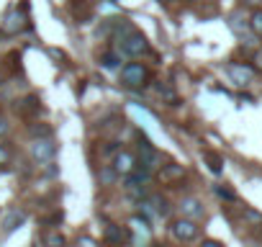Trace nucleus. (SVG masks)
Listing matches in <instances>:
<instances>
[{
    "label": "nucleus",
    "instance_id": "obj_2",
    "mask_svg": "<svg viewBox=\"0 0 262 247\" xmlns=\"http://www.w3.org/2000/svg\"><path fill=\"white\" fill-rule=\"evenodd\" d=\"M29 29H31V21H29V3H26V0H21L16 8L8 11L0 34H6V36H18L21 31H29Z\"/></svg>",
    "mask_w": 262,
    "mask_h": 247
},
{
    "label": "nucleus",
    "instance_id": "obj_34",
    "mask_svg": "<svg viewBox=\"0 0 262 247\" xmlns=\"http://www.w3.org/2000/svg\"><path fill=\"white\" fill-rule=\"evenodd\" d=\"M34 247H44V242H41V244H34Z\"/></svg>",
    "mask_w": 262,
    "mask_h": 247
},
{
    "label": "nucleus",
    "instance_id": "obj_4",
    "mask_svg": "<svg viewBox=\"0 0 262 247\" xmlns=\"http://www.w3.org/2000/svg\"><path fill=\"white\" fill-rule=\"evenodd\" d=\"M57 155V145L52 142V137H41V139H34L31 145V160L39 162V165H49Z\"/></svg>",
    "mask_w": 262,
    "mask_h": 247
},
{
    "label": "nucleus",
    "instance_id": "obj_24",
    "mask_svg": "<svg viewBox=\"0 0 262 247\" xmlns=\"http://www.w3.org/2000/svg\"><path fill=\"white\" fill-rule=\"evenodd\" d=\"M11 157H13V152H11L6 145H0V165H8V162H11Z\"/></svg>",
    "mask_w": 262,
    "mask_h": 247
},
{
    "label": "nucleus",
    "instance_id": "obj_30",
    "mask_svg": "<svg viewBox=\"0 0 262 247\" xmlns=\"http://www.w3.org/2000/svg\"><path fill=\"white\" fill-rule=\"evenodd\" d=\"M252 62H254V67H257V70H262V47L254 52V59H252Z\"/></svg>",
    "mask_w": 262,
    "mask_h": 247
},
{
    "label": "nucleus",
    "instance_id": "obj_10",
    "mask_svg": "<svg viewBox=\"0 0 262 247\" xmlns=\"http://www.w3.org/2000/svg\"><path fill=\"white\" fill-rule=\"evenodd\" d=\"M26 224V211L24 209H8V214H6V219H3V232L6 234H11V232H16V229H21Z\"/></svg>",
    "mask_w": 262,
    "mask_h": 247
},
{
    "label": "nucleus",
    "instance_id": "obj_36",
    "mask_svg": "<svg viewBox=\"0 0 262 247\" xmlns=\"http://www.w3.org/2000/svg\"><path fill=\"white\" fill-rule=\"evenodd\" d=\"M190 3H193V0H190Z\"/></svg>",
    "mask_w": 262,
    "mask_h": 247
},
{
    "label": "nucleus",
    "instance_id": "obj_9",
    "mask_svg": "<svg viewBox=\"0 0 262 247\" xmlns=\"http://www.w3.org/2000/svg\"><path fill=\"white\" fill-rule=\"evenodd\" d=\"M103 239H105L108 244H113V247H118V244H126V242L131 239V232H128V227H118V224H108V227H105V232H103Z\"/></svg>",
    "mask_w": 262,
    "mask_h": 247
},
{
    "label": "nucleus",
    "instance_id": "obj_27",
    "mask_svg": "<svg viewBox=\"0 0 262 247\" xmlns=\"http://www.w3.org/2000/svg\"><path fill=\"white\" fill-rule=\"evenodd\" d=\"M244 216H247L249 221H254V224H259V221H262V214H257V211H252V209H247V211H244Z\"/></svg>",
    "mask_w": 262,
    "mask_h": 247
},
{
    "label": "nucleus",
    "instance_id": "obj_11",
    "mask_svg": "<svg viewBox=\"0 0 262 247\" xmlns=\"http://www.w3.org/2000/svg\"><path fill=\"white\" fill-rule=\"evenodd\" d=\"M18 113H21L24 118H36V116L41 113V100H39V95H26V98L21 100V106H18Z\"/></svg>",
    "mask_w": 262,
    "mask_h": 247
},
{
    "label": "nucleus",
    "instance_id": "obj_17",
    "mask_svg": "<svg viewBox=\"0 0 262 247\" xmlns=\"http://www.w3.org/2000/svg\"><path fill=\"white\" fill-rule=\"evenodd\" d=\"M157 93H160V98H162V100H167V106H178V103H180L178 93H175L167 83H157Z\"/></svg>",
    "mask_w": 262,
    "mask_h": 247
},
{
    "label": "nucleus",
    "instance_id": "obj_33",
    "mask_svg": "<svg viewBox=\"0 0 262 247\" xmlns=\"http://www.w3.org/2000/svg\"><path fill=\"white\" fill-rule=\"evenodd\" d=\"M160 3H165V6H170V3H172V0H160Z\"/></svg>",
    "mask_w": 262,
    "mask_h": 247
},
{
    "label": "nucleus",
    "instance_id": "obj_7",
    "mask_svg": "<svg viewBox=\"0 0 262 247\" xmlns=\"http://www.w3.org/2000/svg\"><path fill=\"white\" fill-rule=\"evenodd\" d=\"M134 168H137V157H134V155L126 152V150H118V152H116V157H113V170H116L118 178H126Z\"/></svg>",
    "mask_w": 262,
    "mask_h": 247
},
{
    "label": "nucleus",
    "instance_id": "obj_25",
    "mask_svg": "<svg viewBox=\"0 0 262 247\" xmlns=\"http://www.w3.org/2000/svg\"><path fill=\"white\" fill-rule=\"evenodd\" d=\"M116 178H118V175H116V170H113V168H105V170H103V183H108V186H111Z\"/></svg>",
    "mask_w": 262,
    "mask_h": 247
},
{
    "label": "nucleus",
    "instance_id": "obj_22",
    "mask_svg": "<svg viewBox=\"0 0 262 247\" xmlns=\"http://www.w3.org/2000/svg\"><path fill=\"white\" fill-rule=\"evenodd\" d=\"M118 62H121V54H118V52H105V54L100 57V65H103V67H118Z\"/></svg>",
    "mask_w": 262,
    "mask_h": 247
},
{
    "label": "nucleus",
    "instance_id": "obj_26",
    "mask_svg": "<svg viewBox=\"0 0 262 247\" xmlns=\"http://www.w3.org/2000/svg\"><path fill=\"white\" fill-rule=\"evenodd\" d=\"M77 247H100V244H98L93 237H80V239H77Z\"/></svg>",
    "mask_w": 262,
    "mask_h": 247
},
{
    "label": "nucleus",
    "instance_id": "obj_13",
    "mask_svg": "<svg viewBox=\"0 0 262 247\" xmlns=\"http://www.w3.org/2000/svg\"><path fill=\"white\" fill-rule=\"evenodd\" d=\"M180 211H183V216H188V219H193V221L203 216V206H201L198 198H183Z\"/></svg>",
    "mask_w": 262,
    "mask_h": 247
},
{
    "label": "nucleus",
    "instance_id": "obj_19",
    "mask_svg": "<svg viewBox=\"0 0 262 247\" xmlns=\"http://www.w3.org/2000/svg\"><path fill=\"white\" fill-rule=\"evenodd\" d=\"M29 134H31L34 139L52 137V127H49V123H44V121H36V123H31V127H29Z\"/></svg>",
    "mask_w": 262,
    "mask_h": 247
},
{
    "label": "nucleus",
    "instance_id": "obj_5",
    "mask_svg": "<svg viewBox=\"0 0 262 247\" xmlns=\"http://www.w3.org/2000/svg\"><path fill=\"white\" fill-rule=\"evenodd\" d=\"M170 232H172V237H175L178 242H193V239L198 237V224H195L193 219H188V216H180V219L172 221Z\"/></svg>",
    "mask_w": 262,
    "mask_h": 247
},
{
    "label": "nucleus",
    "instance_id": "obj_14",
    "mask_svg": "<svg viewBox=\"0 0 262 247\" xmlns=\"http://www.w3.org/2000/svg\"><path fill=\"white\" fill-rule=\"evenodd\" d=\"M72 16L80 21V24H88L90 16H93V8L88 0H72Z\"/></svg>",
    "mask_w": 262,
    "mask_h": 247
},
{
    "label": "nucleus",
    "instance_id": "obj_16",
    "mask_svg": "<svg viewBox=\"0 0 262 247\" xmlns=\"http://www.w3.org/2000/svg\"><path fill=\"white\" fill-rule=\"evenodd\" d=\"M203 162L208 165V170H211L213 175H221V170H224V157H221V155L206 150V152H203Z\"/></svg>",
    "mask_w": 262,
    "mask_h": 247
},
{
    "label": "nucleus",
    "instance_id": "obj_6",
    "mask_svg": "<svg viewBox=\"0 0 262 247\" xmlns=\"http://www.w3.org/2000/svg\"><path fill=\"white\" fill-rule=\"evenodd\" d=\"M226 72H229L231 83H234V85H239V88L249 85V83H252V77H254V67L242 65V62H231V65L226 67Z\"/></svg>",
    "mask_w": 262,
    "mask_h": 247
},
{
    "label": "nucleus",
    "instance_id": "obj_32",
    "mask_svg": "<svg viewBox=\"0 0 262 247\" xmlns=\"http://www.w3.org/2000/svg\"><path fill=\"white\" fill-rule=\"evenodd\" d=\"M49 54H52V57H54V59H64V54H62V52H57V49H52V52H49Z\"/></svg>",
    "mask_w": 262,
    "mask_h": 247
},
{
    "label": "nucleus",
    "instance_id": "obj_35",
    "mask_svg": "<svg viewBox=\"0 0 262 247\" xmlns=\"http://www.w3.org/2000/svg\"><path fill=\"white\" fill-rule=\"evenodd\" d=\"M118 247H123V244H118Z\"/></svg>",
    "mask_w": 262,
    "mask_h": 247
},
{
    "label": "nucleus",
    "instance_id": "obj_1",
    "mask_svg": "<svg viewBox=\"0 0 262 247\" xmlns=\"http://www.w3.org/2000/svg\"><path fill=\"white\" fill-rule=\"evenodd\" d=\"M116 42H118V44H116V52L123 54V57L139 59V57L149 54V42H147V36H144L142 31H137V29H128L126 34L116 36Z\"/></svg>",
    "mask_w": 262,
    "mask_h": 247
},
{
    "label": "nucleus",
    "instance_id": "obj_31",
    "mask_svg": "<svg viewBox=\"0 0 262 247\" xmlns=\"http://www.w3.org/2000/svg\"><path fill=\"white\" fill-rule=\"evenodd\" d=\"M8 129H11V127H8V121H6L3 116H0V137H6V134H8Z\"/></svg>",
    "mask_w": 262,
    "mask_h": 247
},
{
    "label": "nucleus",
    "instance_id": "obj_12",
    "mask_svg": "<svg viewBox=\"0 0 262 247\" xmlns=\"http://www.w3.org/2000/svg\"><path fill=\"white\" fill-rule=\"evenodd\" d=\"M139 155H142V165L155 168V162H157V152H155L152 142H149L144 134H139Z\"/></svg>",
    "mask_w": 262,
    "mask_h": 247
},
{
    "label": "nucleus",
    "instance_id": "obj_28",
    "mask_svg": "<svg viewBox=\"0 0 262 247\" xmlns=\"http://www.w3.org/2000/svg\"><path fill=\"white\" fill-rule=\"evenodd\" d=\"M103 152H105V155H116V152H118V142H105Z\"/></svg>",
    "mask_w": 262,
    "mask_h": 247
},
{
    "label": "nucleus",
    "instance_id": "obj_8",
    "mask_svg": "<svg viewBox=\"0 0 262 247\" xmlns=\"http://www.w3.org/2000/svg\"><path fill=\"white\" fill-rule=\"evenodd\" d=\"M157 178H160V183H165V186L180 183V180L185 178V168H183L180 162H167V165H162V168H160Z\"/></svg>",
    "mask_w": 262,
    "mask_h": 247
},
{
    "label": "nucleus",
    "instance_id": "obj_3",
    "mask_svg": "<svg viewBox=\"0 0 262 247\" xmlns=\"http://www.w3.org/2000/svg\"><path fill=\"white\" fill-rule=\"evenodd\" d=\"M149 80V70L144 62H128L121 70V83L126 88H144V83Z\"/></svg>",
    "mask_w": 262,
    "mask_h": 247
},
{
    "label": "nucleus",
    "instance_id": "obj_29",
    "mask_svg": "<svg viewBox=\"0 0 262 247\" xmlns=\"http://www.w3.org/2000/svg\"><path fill=\"white\" fill-rule=\"evenodd\" d=\"M201 247H224V242H219V239H203Z\"/></svg>",
    "mask_w": 262,
    "mask_h": 247
},
{
    "label": "nucleus",
    "instance_id": "obj_23",
    "mask_svg": "<svg viewBox=\"0 0 262 247\" xmlns=\"http://www.w3.org/2000/svg\"><path fill=\"white\" fill-rule=\"evenodd\" d=\"M216 196H221L226 201H236V193L231 188H226V186H216Z\"/></svg>",
    "mask_w": 262,
    "mask_h": 247
},
{
    "label": "nucleus",
    "instance_id": "obj_20",
    "mask_svg": "<svg viewBox=\"0 0 262 247\" xmlns=\"http://www.w3.org/2000/svg\"><path fill=\"white\" fill-rule=\"evenodd\" d=\"M249 31L254 34V36H262V8H257V11H252V16H249Z\"/></svg>",
    "mask_w": 262,
    "mask_h": 247
},
{
    "label": "nucleus",
    "instance_id": "obj_21",
    "mask_svg": "<svg viewBox=\"0 0 262 247\" xmlns=\"http://www.w3.org/2000/svg\"><path fill=\"white\" fill-rule=\"evenodd\" d=\"M231 29H234L242 39H247V36L252 34V31H249V24H242V18H239V16H231ZM252 36H254V34H252Z\"/></svg>",
    "mask_w": 262,
    "mask_h": 247
},
{
    "label": "nucleus",
    "instance_id": "obj_18",
    "mask_svg": "<svg viewBox=\"0 0 262 247\" xmlns=\"http://www.w3.org/2000/svg\"><path fill=\"white\" fill-rule=\"evenodd\" d=\"M44 247H67V239H64V234H62V232L49 229V232L44 234Z\"/></svg>",
    "mask_w": 262,
    "mask_h": 247
},
{
    "label": "nucleus",
    "instance_id": "obj_15",
    "mask_svg": "<svg viewBox=\"0 0 262 247\" xmlns=\"http://www.w3.org/2000/svg\"><path fill=\"white\" fill-rule=\"evenodd\" d=\"M147 201H149V209H152L155 216H170V201H167V198H162V196H149Z\"/></svg>",
    "mask_w": 262,
    "mask_h": 247
}]
</instances>
